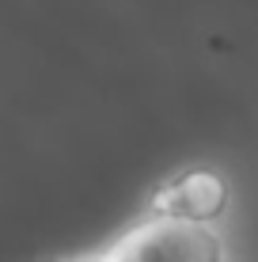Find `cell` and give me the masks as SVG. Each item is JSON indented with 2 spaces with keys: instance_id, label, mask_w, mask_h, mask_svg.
<instances>
[{
  "instance_id": "1",
  "label": "cell",
  "mask_w": 258,
  "mask_h": 262,
  "mask_svg": "<svg viewBox=\"0 0 258 262\" xmlns=\"http://www.w3.org/2000/svg\"><path fill=\"white\" fill-rule=\"evenodd\" d=\"M76 262H224V243L213 224L145 213L110 247Z\"/></svg>"
},
{
  "instance_id": "2",
  "label": "cell",
  "mask_w": 258,
  "mask_h": 262,
  "mask_svg": "<svg viewBox=\"0 0 258 262\" xmlns=\"http://www.w3.org/2000/svg\"><path fill=\"white\" fill-rule=\"evenodd\" d=\"M228 198H232V190H228V179L220 171L194 167V171H182V175L167 179L152 194L148 213L175 216V221H194V224H213L224 213Z\"/></svg>"
}]
</instances>
